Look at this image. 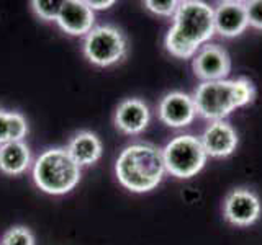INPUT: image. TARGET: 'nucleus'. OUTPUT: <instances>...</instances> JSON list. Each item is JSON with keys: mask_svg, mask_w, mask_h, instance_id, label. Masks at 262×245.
<instances>
[{"mask_svg": "<svg viewBox=\"0 0 262 245\" xmlns=\"http://www.w3.org/2000/svg\"><path fill=\"white\" fill-rule=\"evenodd\" d=\"M115 174L121 186L133 193L154 190L166 175L162 149L149 142L126 145L115 163Z\"/></svg>", "mask_w": 262, "mask_h": 245, "instance_id": "nucleus-2", "label": "nucleus"}, {"mask_svg": "<svg viewBox=\"0 0 262 245\" xmlns=\"http://www.w3.org/2000/svg\"><path fill=\"white\" fill-rule=\"evenodd\" d=\"M80 167L72 160L64 147H53L33 163V180L41 191L48 194H66L80 182Z\"/></svg>", "mask_w": 262, "mask_h": 245, "instance_id": "nucleus-4", "label": "nucleus"}, {"mask_svg": "<svg viewBox=\"0 0 262 245\" xmlns=\"http://www.w3.org/2000/svg\"><path fill=\"white\" fill-rule=\"evenodd\" d=\"M66 151L79 167H89L102 157L103 145L97 134L90 131H80L69 141Z\"/></svg>", "mask_w": 262, "mask_h": 245, "instance_id": "nucleus-14", "label": "nucleus"}, {"mask_svg": "<svg viewBox=\"0 0 262 245\" xmlns=\"http://www.w3.org/2000/svg\"><path fill=\"white\" fill-rule=\"evenodd\" d=\"M192 67L195 76L203 82L225 80L231 72V57L220 44H205L195 54Z\"/></svg>", "mask_w": 262, "mask_h": 245, "instance_id": "nucleus-8", "label": "nucleus"}, {"mask_svg": "<svg viewBox=\"0 0 262 245\" xmlns=\"http://www.w3.org/2000/svg\"><path fill=\"white\" fill-rule=\"evenodd\" d=\"M0 245H35V235L28 227L15 226L4 234Z\"/></svg>", "mask_w": 262, "mask_h": 245, "instance_id": "nucleus-17", "label": "nucleus"}, {"mask_svg": "<svg viewBox=\"0 0 262 245\" xmlns=\"http://www.w3.org/2000/svg\"><path fill=\"white\" fill-rule=\"evenodd\" d=\"M215 16V33L225 38H236L249 27L246 4L236 0H226L218 4L216 10H213Z\"/></svg>", "mask_w": 262, "mask_h": 245, "instance_id": "nucleus-12", "label": "nucleus"}, {"mask_svg": "<svg viewBox=\"0 0 262 245\" xmlns=\"http://www.w3.org/2000/svg\"><path fill=\"white\" fill-rule=\"evenodd\" d=\"M256 96V88L249 79L202 82L193 92L196 114L211 122L225 121L234 110L249 105Z\"/></svg>", "mask_w": 262, "mask_h": 245, "instance_id": "nucleus-3", "label": "nucleus"}, {"mask_svg": "<svg viewBox=\"0 0 262 245\" xmlns=\"http://www.w3.org/2000/svg\"><path fill=\"white\" fill-rule=\"evenodd\" d=\"M28 134V122L21 113L0 108V145L13 141H23Z\"/></svg>", "mask_w": 262, "mask_h": 245, "instance_id": "nucleus-16", "label": "nucleus"}, {"mask_svg": "<svg viewBox=\"0 0 262 245\" xmlns=\"http://www.w3.org/2000/svg\"><path fill=\"white\" fill-rule=\"evenodd\" d=\"M151 121V113L147 105L139 98L123 100L115 111V126L121 133L135 136L143 133Z\"/></svg>", "mask_w": 262, "mask_h": 245, "instance_id": "nucleus-13", "label": "nucleus"}, {"mask_svg": "<svg viewBox=\"0 0 262 245\" xmlns=\"http://www.w3.org/2000/svg\"><path fill=\"white\" fill-rule=\"evenodd\" d=\"M31 5L39 18L46 21H56L62 7V0H33Z\"/></svg>", "mask_w": 262, "mask_h": 245, "instance_id": "nucleus-18", "label": "nucleus"}, {"mask_svg": "<svg viewBox=\"0 0 262 245\" xmlns=\"http://www.w3.org/2000/svg\"><path fill=\"white\" fill-rule=\"evenodd\" d=\"M31 152L27 142L13 141L0 145V172L5 175L16 177L30 168Z\"/></svg>", "mask_w": 262, "mask_h": 245, "instance_id": "nucleus-15", "label": "nucleus"}, {"mask_svg": "<svg viewBox=\"0 0 262 245\" xmlns=\"http://www.w3.org/2000/svg\"><path fill=\"white\" fill-rule=\"evenodd\" d=\"M128 53L126 36L112 24L95 27L84 39V54L98 67H108L125 59Z\"/></svg>", "mask_w": 262, "mask_h": 245, "instance_id": "nucleus-6", "label": "nucleus"}, {"mask_svg": "<svg viewBox=\"0 0 262 245\" xmlns=\"http://www.w3.org/2000/svg\"><path fill=\"white\" fill-rule=\"evenodd\" d=\"M159 119L169 128H187L196 116L193 98L184 92H170L159 103Z\"/></svg>", "mask_w": 262, "mask_h": 245, "instance_id": "nucleus-10", "label": "nucleus"}, {"mask_svg": "<svg viewBox=\"0 0 262 245\" xmlns=\"http://www.w3.org/2000/svg\"><path fill=\"white\" fill-rule=\"evenodd\" d=\"M162 157L167 174L176 178H192L205 167L208 155L200 137L182 134L166 144L162 149Z\"/></svg>", "mask_w": 262, "mask_h": 245, "instance_id": "nucleus-5", "label": "nucleus"}, {"mask_svg": "<svg viewBox=\"0 0 262 245\" xmlns=\"http://www.w3.org/2000/svg\"><path fill=\"white\" fill-rule=\"evenodd\" d=\"M144 7L149 12L159 15V16H174L177 12L179 2L176 0H166V2H158V0H147L144 2Z\"/></svg>", "mask_w": 262, "mask_h": 245, "instance_id": "nucleus-19", "label": "nucleus"}, {"mask_svg": "<svg viewBox=\"0 0 262 245\" xmlns=\"http://www.w3.org/2000/svg\"><path fill=\"white\" fill-rule=\"evenodd\" d=\"M260 200L252 190L236 188L229 191L223 203V214L229 224L237 227L252 226L260 217Z\"/></svg>", "mask_w": 262, "mask_h": 245, "instance_id": "nucleus-7", "label": "nucleus"}, {"mask_svg": "<svg viewBox=\"0 0 262 245\" xmlns=\"http://www.w3.org/2000/svg\"><path fill=\"white\" fill-rule=\"evenodd\" d=\"M87 5L92 8V10H106V8H110L115 5L113 0H100V2H97V0H87Z\"/></svg>", "mask_w": 262, "mask_h": 245, "instance_id": "nucleus-21", "label": "nucleus"}, {"mask_svg": "<svg viewBox=\"0 0 262 245\" xmlns=\"http://www.w3.org/2000/svg\"><path fill=\"white\" fill-rule=\"evenodd\" d=\"M246 4V13H248L249 27L262 30V0H251Z\"/></svg>", "mask_w": 262, "mask_h": 245, "instance_id": "nucleus-20", "label": "nucleus"}, {"mask_svg": "<svg viewBox=\"0 0 262 245\" xmlns=\"http://www.w3.org/2000/svg\"><path fill=\"white\" fill-rule=\"evenodd\" d=\"M200 141L208 157L223 159L236 151L237 134L229 122L215 121L203 131Z\"/></svg>", "mask_w": 262, "mask_h": 245, "instance_id": "nucleus-11", "label": "nucleus"}, {"mask_svg": "<svg viewBox=\"0 0 262 245\" xmlns=\"http://www.w3.org/2000/svg\"><path fill=\"white\" fill-rule=\"evenodd\" d=\"M56 21L71 36H87L94 30L95 15L84 0H62Z\"/></svg>", "mask_w": 262, "mask_h": 245, "instance_id": "nucleus-9", "label": "nucleus"}, {"mask_svg": "<svg viewBox=\"0 0 262 245\" xmlns=\"http://www.w3.org/2000/svg\"><path fill=\"white\" fill-rule=\"evenodd\" d=\"M215 35L213 8L200 0L179 2L174 24L164 39L166 49L179 59L195 56Z\"/></svg>", "mask_w": 262, "mask_h": 245, "instance_id": "nucleus-1", "label": "nucleus"}]
</instances>
